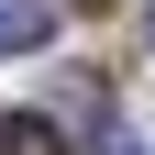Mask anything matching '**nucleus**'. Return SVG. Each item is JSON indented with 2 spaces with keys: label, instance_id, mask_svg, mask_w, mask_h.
<instances>
[{
  "label": "nucleus",
  "instance_id": "nucleus-2",
  "mask_svg": "<svg viewBox=\"0 0 155 155\" xmlns=\"http://www.w3.org/2000/svg\"><path fill=\"white\" fill-rule=\"evenodd\" d=\"M0 155H67V122L55 111H11L0 122Z\"/></svg>",
  "mask_w": 155,
  "mask_h": 155
},
{
  "label": "nucleus",
  "instance_id": "nucleus-3",
  "mask_svg": "<svg viewBox=\"0 0 155 155\" xmlns=\"http://www.w3.org/2000/svg\"><path fill=\"white\" fill-rule=\"evenodd\" d=\"M111 155H144V144H111Z\"/></svg>",
  "mask_w": 155,
  "mask_h": 155
},
{
  "label": "nucleus",
  "instance_id": "nucleus-1",
  "mask_svg": "<svg viewBox=\"0 0 155 155\" xmlns=\"http://www.w3.org/2000/svg\"><path fill=\"white\" fill-rule=\"evenodd\" d=\"M55 45V0H0V55H33Z\"/></svg>",
  "mask_w": 155,
  "mask_h": 155
}]
</instances>
